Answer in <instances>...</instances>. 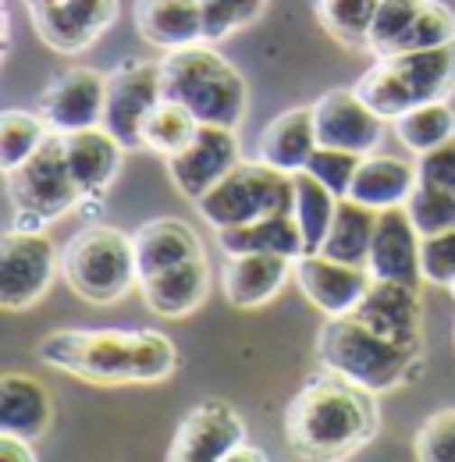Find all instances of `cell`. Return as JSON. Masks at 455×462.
I'll use <instances>...</instances> for the list:
<instances>
[{
    "mask_svg": "<svg viewBox=\"0 0 455 462\" xmlns=\"http://www.w3.org/2000/svg\"><path fill=\"white\" fill-rule=\"evenodd\" d=\"M313 125H317L320 146H335V150L370 157V153H377L388 121L377 111H370L367 100L352 86V89H328L313 104Z\"/></svg>",
    "mask_w": 455,
    "mask_h": 462,
    "instance_id": "13",
    "label": "cell"
},
{
    "mask_svg": "<svg viewBox=\"0 0 455 462\" xmlns=\"http://www.w3.org/2000/svg\"><path fill=\"white\" fill-rule=\"evenodd\" d=\"M60 274L68 289L93 306H111L139 285L135 242L111 225H89L60 249Z\"/></svg>",
    "mask_w": 455,
    "mask_h": 462,
    "instance_id": "6",
    "label": "cell"
},
{
    "mask_svg": "<svg viewBox=\"0 0 455 462\" xmlns=\"http://www.w3.org/2000/svg\"><path fill=\"white\" fill-rule=\"evenodd\" d=\"M420 253H423V235L416 231L409 210L405 207L381 210L377 214V231H374V245H370V260H367L370 278L423 289L427 282H423Z\"/></svg>",
    "mask_w": 455,
    "mask_h": 462,
    "instance_id": "16",
    "label": "cell"
},
{
    "mask_svg": "<svg viewBox=\"0 0 455 462\" xmlns=\"http://www.w3.org/2000/svg\"><path fill=\"white\" fill-rule=\"evenodd\" d=\"M267 0H203V22H207V43H221L231 32L253 25L264 14Z\"/></svg>",
    "mask_w": 455,
    "mask_h": 462,
    "instance_id": "37",
    "label": "cell"
},
{
    "mask_svg": "<svg viewBox=\"0 0 455 462\" xmlns=\"http://www.w3.org/2000/svg\"><path fill=\"white\" fill-rule=\"evenodd\" d=\"M317 359L324 370L341 374L345 381L374 395L409 384L423 366V352L385 338L381 331L363 324L356 313L328 317V324L317 335Z\"/></svg>",
    "mask_w": 455,
    "mask_h": 462,
    "instance_id": "3",
    "label": "cell"
},
{
    "mask_svg": "<svg viewBox=\"0 0 455 462\" xmlns=\"http://www.w3.org/2000/svg\"><path fill=\"white\" fill-rule=\"evenodd\" d=\"M135 29L150 47H157L164 54L207 43L203 0H139Z\"/></svg>",
    "mask_w": 455,
    "mask_h": 462,
    "instance_id": "19",
    "label": "cell"
},
{
    "mask_svg": "<svg viewBox=\"0 0 455 462\" xmlns=\"http://www.w3.org/2000/svg\"><path fill=\"white\" fill-rule=\"evenodd\" d=\"M128 150L114 139L104 125L97 128H82V132H68L64 135V157L75 185L82 189V196H104L117 171H121V157Z\"/></svg>",
    "mask_w": 455,
    "mask_h": 462,
    "instance_id": "21",
    "label": "cell"
},
{
    "mask_svg": "<svg viewBox=\"0 0 455 462\" xmlns=\"http://www.w3.org/2000/svg\"><path fill=\"white\" fill-rule=\"evenodd\" d=\"M54 423V399L32 374L7 370L0 377V434H18L36 441Z\"/></svg>",
    "mask_w": 455,
    "mask_h": 462,
    "instance_id": "22",
    "label": "cell"
},
{
    "mask_svg": "<svg viewBox=\"0 0 455 462\" xmlns=\"http://www.w3.org/2000/svg\"><path fill=\"white\" fill-rule=\"evenodd\" d=\"M292 274H295V260L288 256L242 253V256H228L221 285H225V299L235 310H256L278 299V291Z\"/></svg>",
    "mask_w": 455,
    "mask_h": 462,
    "instance_id": "20",
    "label": "cell"
},
{
    "mask_svg": "<svg viewBox=\"0 0 455 462\" xmlns=\"http://www.w3.org/2000/svg\"><path fill=\"white\" fill-rule=\"evenodd\" d=\"M107 104V75L97 68H68L40 97V117L51 125V132H82L104 125Z\"/></svg>",
    "mask_w": 455,
    "mask_h": 462,
    "instance_id": "15",
    "label": "cell"
},
{
    "mask_svg": "<svg viewBox=\"0 0 455 462\" xmlns=\"http://www.w3.org/2000/svg\"><path fill=\"white\" fill-rule=\"evenodd\" d=\"M238 161H242V150H238L235 128L200 125V132L192 135V143L168 161L171 185H174L185 199L196 203V199H203Z\"/></svg>",
    "mask_w": 455,
    "mask_h": 462,
    "instance_id": "14",
    "label": "cell"
},
{
    "mask_svg": "<svg viewBox=\"0 0 455 462\" xmlns=\"http://www.w3.org/2000/svg\"><path fill=\"white\" fill-rule=\"evenodd\" d=\"M416 11H420V0H381L367 47L377 58H392L398 51V43H402V36H405V29L413 25Z\"/></svg>",
    "mask_w": 455,
    "mask_h": 462,
    "instance_id": "36",
    "label": "cell"
},
{
    "mask_svg": "<svg viewBox=\"0 0 455 462\" xmlns=\"http://www.w3.org/2000/svg\"><path fill=\"white\" fill-rule=\"evenodd\" d=\"M40 359L89 384H157L178 370V348L161 331H54L40 342Z\"/></svg>",
    "mask_w": 455,
    "mask_h": 462,
    "instance_id": "2",
    "label": "cell"
},
{
    "mask_svg": "<svg viewBox=\"0 0 455 462\" xmlns=\"http://www.w3.org/2000/svg\"><path fill=\"white\" fill-rule=\"evenodd\" d=\"M164 71V100L181 104L200 125L238 128L249 111V86L238 68L221 58L210 43H196L185 51H171L161 58Z\"/></svg>",
    "mask_w": 455,
    "mask_h": 462,
    "instance_id": "4",
    "label": "cell"
},
{
    "mask_svg": "<svg viewBox=\"0 0 455 462\" xmlns=\"http://www.w3.org/2000/svg\"><path fill=\"white\" fill-rule=\"evenodd\" d=\"M420 267H423V282L434 289H452L455 285V231H441L423 238V253H420Z\"/></svg>",
    "mask_w": 455,
    "mask_h": 462,
    "instance_id": "40",
    "label": "cell"
},
{
    "mask_svg": "<svg viewBox=\"0 0 455 462\" xmlns=\"http://www.w3.org/2000/svg\"><path fill=\"white\" fill-rule=\"evenodd\" d=\"M363 324L381 331L398 346H409L423 352V306H420V289L398 285V282H374L363 302L352 310Z\"/></svg>",
    "mask_w": 455,
    "mask_h": 462,
    "instance_id": "18",
    "label": "cell"
},
{
    "mask_svg": "<svg viewBox=\"0 0 455 462\" xmlns=\"http://www.w3.org/2000/svg\"><path fill=\"white\" fill-rule=\"evenodd\" d=\"M416 174H420V185L455 192V139L441 143L431 153H420L416 157Z\"/></svg>",
    "mask_w": 455,
    "mask_h": 462,
    "instance_id": "41",
    "label": "cell"
},
{
    "mask_svg": "<svg viewBox=\"0 0 455 462\" xmlns=\"http://www.w3.org/2000/svg\"><path fill=\"white\" fill-rule=\"evenodd\" d=\"M238 445H246L242 416L221 399H207L178 423L168 462H225Z\"/></svg>",
    "mask_w": 455,
    "mask_h": 462,
    "instance_id": "12",
    "label": "cell"
},
{
    "mask_svg": "<svg viewBox=\"0 0 455 462\" xmlns=\"http://www.w3.org/2000/svg\"><path fill=\"white\" fill-rule=\"evenodd\" d=\"M196 132H200V121L192 117V111H185V107L174 104V100H161V104L153 107V115L146 117L143 150H150V153L171 161L174 153H181V150L192 143Z\"/></svg>",
    "mask_w": 455,
    "mask_h": 462,
    "instance_id": "31",
    "label": "cell"
},
{
    "mask_svg": "<svg viewBox=\"0 0 455 462\" xmlns=\"http://www.w3.org/2000/svg\"><path fill=\"white\" fill-rule=\"evenodd\" d=\"M405 210H409L413 225L423 238L441 235V231H455V192L416 185L413 196L405 199Z\"/></svg>",
    "mask_w": 455,
    "mask_h": 462,
    "instance_id": "35",
    "label": "cell"
},
{
    "mask_svg": "<svg viewBox=\"0 0 455 462\" xmlns=\"http://www.w3.org/2000/svg\"><path fill=\"white\" fill-rule=\"evenodd\" d=\"M377 430V395L331 370L310 377L284 409V441L302 462H345Z\"/></svg>",
    "mask_w": 455,
    "mask_h": 462,
    "instance_id": "1",
    "label": "cell"
},
{
    "mask_svg": "<svg viewBox=\"0 0 455 462\" xmlns=\"http://www.w3.org/2000/svg\"><path fill=\"white\" fill-rule=\"evenodd\" d=\"M143 302L157 313V317H189L192 310H200L210 295V263L207 253L196 260H185L171 271H161L153 278L139 282Z\"/></svg>",
    "mask_w": 455,
    "mask_h": 462,
    "instance_id": "23",
    "label": "cell"
},
{
    "mask_svg": "<svg viewBox=\"0 0 455 462\" xmlns=\"http://www.w3.org/2000/svg\"><path fill=\"white\" fill-rule=\"evenodd\" d=\"M218 242L225 256H242V253H274L288 260L306 256V242H302V228L295 214H271V217H260L238 228H225L218 231Z\"/></svg>",
    "mask_w": 455,
    "mask_h": 462,
    "instance_id": "27",
    "label": "cell"
},
{
    "mask_svg": "<svg viewBox=\"0 0 455 462\" xmlns=\"http://www.w3.org/2000/svg\"><path fill=\"white\" fill-rule=\"evenodd\" d=\"M356 93L385 121H395L423 104L449 100L455 93V43L377 58V64L356 82Z\"/></svg>",
    "mask_w": 455,
    "mask_h": 462,
    "instance_id": "5",
    "label": "cell"
},
{
    "mask_svg": "<svg viewBox=\"0 0 455 462\" xmlns=\"http://www.w3.org/2000/svg\"><path fill=\"white\" fill-rule=\"evenodd\" d=\"M225 462H267V456L260 448H253V445H238Z\"/></svg>",
    "mask_w": 455,
    "mask_h": 462,
    "instance_id": "43",
    "label": "cell"
},
{
    "mask_svg": "<svg viewBox=\"0 0 455 462\" xmlns=\"http://www.w3.org/2000/svg\"><path fill=\"white\" fill-rule=\"evenodd\" d=\"M164 100L161 60H121L107 75L104 128L125 150H143V128L153 107Z\"/></svg>",
    "mask_w": 455,
    "mask_h": 462,
    "instance_id": "9",
    "label": "cell"
},
{
    "mask_svg": "<svg viewBox=\"0 0 455 462\" xmlns=\"http://www.w3.org/2000/svg\"><path fill=\"white\" fill-rule=\"evenodd\" d=\"M416 185H420V174H416L413 161L392 157V153H370V157H363L348 196L359 199L363 207L392 210V207H405V199L413 196Z\"/></svg>",
    "mask_w": 455,
    "mask_h": 462,
    "instance_id": "26",
    "label": "cell"
},
{
    "mask_svg": "<svg viewBox=\"0 0 455 462\" xmlns=\"http://www.w3.org/2000/svg\"><path fill=\"white\" fill-rule=\"evenodd\" d=\"M295 285L302 289V295L324 313V317H345L352 313L367 289L374 285L370 271L367 267H352V263H341L331 260L324 253H306L295 260Z\"/></svg>",
    "mask_w": 455,
    "mask_h": 462,
    "instance_id": "17",
    "label": "cell"
},
{
    "mask_svg": "<svg viewBox=\"0 0 455 462\" xmlns=\"http://www.w3.org/2000/svg\"><path fill=\"white\" fill-rule=\"evenodd\" d=\"M381 0H317V18L331 40L345 47H367Z\"/></svg>",
    "mask_w": 455,
    "mask_h": 462,
    "instance_id": "32",
    "label": "cell"
},
{
    "mask_svg": "<svg viewBox=\"0 0 455 462\" xmlns=\"http://www.w3.org/2000/svg\"><path fill=\"white\" fill-rule=\"evenodd\" d=\"M196 210L214 231L271 214H295V178L264 161H238L203 199H196Z\"/></svg>",
    "mask_w": 455,
    "mask_h": 462,
    "instance_id": "7",
    "label": "cell"
},
{
    "mask_svg": "<svg viewBox=\"0 0 455 462\" xmlns=\"http://www.w3.org/2000/svg\"><path fill=\"white\" fill-rule=\"evenodd\" d=\"M363 157L359 153H348V150H335V146H317L306 171L313 174L320 185H328L339 199H345L352 192V181H356V171H359Z\"/></svg>",
    "mask_w": 455,
    "mask_h": 462,
    "instance_id": "38",
    "label": "cell"
},
{
    "mask_svg": "<svg viewBox=\"0 0 455 462\" xmlns=\"http://www.w3.org/2000/svg\"><path fill=\"white\" fill-rule=\"evenodd\" d=\"M0 462H36L32 441L18 434H0Z\"/></svg>",
    "mask_w": 455,
    "mask_h": 462,
    "instance_id": "42",
    "label": "cell"
},
{
    "mask_svg": "<svg viewBox=\"0 0 455 462\" xmlns=\"http://www.w3.org/2000/svg\"><path fill=\"white\" fill-rule=\"evenodd\" d=\"M445 43H455V11L441 0H420V11L413 18V25L405 29L395 54L434 51V47H445Z\"/></svg>",
    "mask_w": 455,
    "mask_h": 462,
    "instance_id": "34",
    "label": "cell"
},
{
    "mask_svg": "<svg viewBox=\"0 0 455 462\" xmlns=\"http://www.w3.org/2000/svg\"><path fill=\"white\" fill-rule=\"evenodd\" d=\"M57 245L43 231L7 228L0 242V306L18 313L36 306L57 274Z\"/></svg>",
    "mask_w": 455,
    "mask_h": 462,
    "instance_id": "10",
    "label": "cell"
},
{
    "mask_svg": "<svg viewBox=\"0 0 455 462\" xmlns=\"http://www.w3.org/2000/svg\"><path fill=\"white\" fill-rule=\"evenodd\" d=\"M7 185H11L14 210L32 214L43 225H51L57 217L71 214L86 199L82 189L71 178L68 157H64V135L60 132H51L47 143L18 171L7 174Z\"/></svg>",
    "mask_w": 455,
    "mask_h": 462,
    "instance_id": "8",
    "label": "cell"
},
{
    "mask_svg": "<svg viewBox=\"0 0 455 462\" xmlns=\"http://www.w3.org/2000/svg\"><path fill=\"white\" fill-rule=\"evenodd\" d=\"M51 135V125L29 111H4L0 115V168L4 174L18 171Z\"/></svg>",
    "mask_w": 455,
    "mask_h": 462,
    "instance_id": "33",
    "label": "cell"
},
{
    "mask_svg": "<svg viewBox=\"0 0 455 462\" xmlns=\"http://www.w3.org/2000/svg\"><path fill=\"white\" fill-rule=\"evenodd\" d=\"M398 143L409 150V153H431L438 150L441 143L455 139V107L449 100H438V104H423V107H413L402 117L392 121Z\"/></svg>",
    "mask_w": 455,
    "mask_h": 462,
    "instance_id": "30",
    "label": "cell"
},
{
    "mask_svg": "<svg viewBox=\"0 0 455 462\" xmlns=\"http://www.w3.org/2000/svg\"><path fill=\"white\" fill-rule=\"evenodd\" d=\"M416 462H455V409L434 412L413 441Z\"/></svg>",
    "mask_w": 455,
    "mask_h": 462,
    "instance_id": "39",
    "label": "cell"
},
{
    "mask_svg": "<svg viewBox=\"0 0 455 462\" xmlns=\"http://www.w3.org/2000/svg\"><path fill=\"white\" fill-rule=\"evenodd\" d=\"M449 291H452V299H455V285H452V289H449Z\"/></svg>",
    "mask_w": 455,
    "mask_h": 462,
    "instance_id": "44",
    "label": "cell"
},
{
    "mask_svg": "<svg viewBox=\"0 0 455 462\" xmlns=\"http://www.w3.org/2000/svg\"><path fill=\"white\" fill-rule=\"evenodd\" d=\"M377 214L381 210L363 207L352 196L339 199L335 221H331V231H328L320 253L331 256V260H341V263H352V267H367L370 245H374V231H377Z\"/></svg>",
    "mask_w": 455,
    "mask_h": 462,
    "instance_id": "28",
    "label": "cell"
},
{
    "mask_svg": "<svg viewBox=\"0 0 455 462\" xmlns=\"http://www.w3.org/2000/svg\"><path fill=\"white\" fill-rule=\"evenodd\" d=\"M25 7L36 36L68 58L89 51L117 22V0H25Z\"/></svg>",
    "mask_w": 455,
    "mask_h": 462,
    "instance_id": "11",
    "label": "cell"
},
{
    "mask_svg": "<svg viewBox=\"0 0 455 462\" xmlns=\"http://www.w3.org/2000/svg\"><path fill=\"white\" fill-rule=\"evenodd\" d=\"M317 146L320 143H317L313 107H292L264 128L260 146H256V161H264L284 174H299L306 171Z\"/></svg>",
    "mask_w": 455,
    "mask_h": 462,
    "instance_id": "25",
    "label": "cell"
},
{
    "mask_svg": "<svg viewBox=\"0 0 455 462\" xmlns=\"http://www.w3.org/2000/svg\"><path fill=\"white\" fill-rule=\"evenodd\" d=\"M292 178H295V221L302 228L306 253H320L331 221H335V210H339V196L328 185H320L310 171H299Z\"/></svg>",
    "mask_w": 455,
    "mask_h": 462,
    "instance_id": "29",
    "label": "cell"
},
{
    "mask_svg": "<svg viewBox=\"0 0 455 462\" xmlns=\"http://www.w3.org/2000/svg\"><path fill=\"white\" fill-rule=\"evenodd\" d=\"M135 242V263H139V282L153 278L161 271H171L185 260L203 256V242L192 231V225H185L181 217H157L146 221L143 228L132 235Z\"/></svg>",
    "mask_w": 455,
    "mask_h": 462,
    "instance_id": "24",
    "label": "cell"
}]
</instances>
